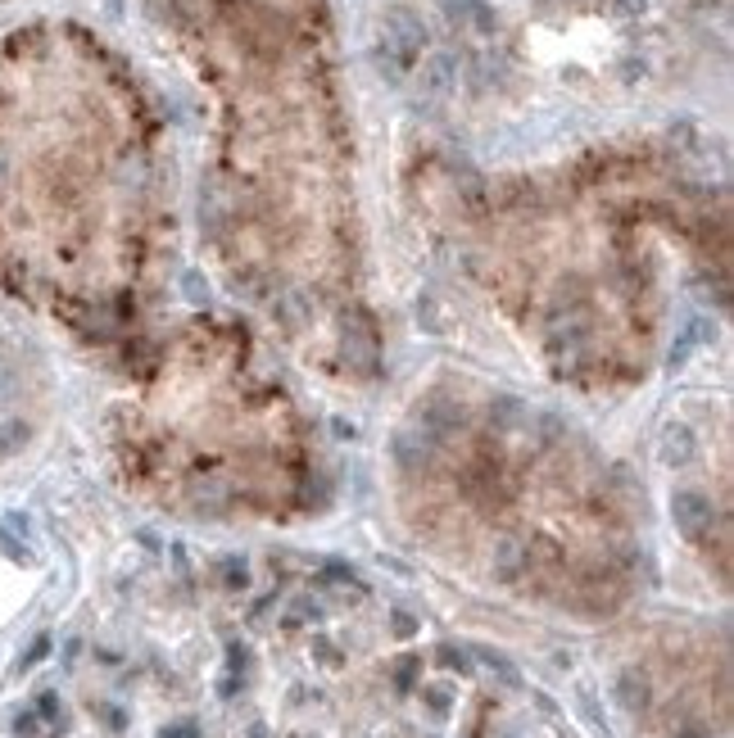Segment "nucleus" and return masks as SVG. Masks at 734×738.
<instances>
[{"instance_id": "nucleus-1", "label": "nucleus", "mask_w": 734, "mask_h": 738, "mask_svg": "<svg viewBox=\"0 0 734 738\" xmlns=\"http://www.w3.org/2000/svg\"><path fill=\"white\" fill-rule=\"evenodd\" d=\"M408 213L435 267L576 399L644 390L689 300H725V182L685 145L608 140L553 164H417Z\"/></svg>"}, {"instance_id": "nucleus-2", "label": "nucleus", "mask_w": 734, "mask_h": 738, "mask_svg": "<svg viewBox=\"0 0 734 738\" xmlns=\"http://www.w3.org/2000/svg\"><path fill=\"white\" fill-rule=\"evenodd\" d=\"M209 100L200 245L241 318L345 394L386 377V309L322 0H145Z\"/></svg>"}, {"instance_id": "nucleus-3", "label": "nucleus", "mask_w": 734, "mask_h": 738, "mask_svg": "<svg viewBox=\"0 0 734 738\" xmlns=\"http://www.w3.org/2000/svg\"><path fill=\"white\" fill-rule=\"evenodd\" d=\"M173 164L155 105L87 28L0 41V300L123 372L168 322Z\"/></svg>"}, {"instance_id": "nucleus-4", "label": "nucleus", "mask_w": 734, "mask_h": 738, "mask_svg": "<svg viewBox=\"0 0 734 738\" xmlns=\"http://www.w3.org/2000/svg\"><path fill=\"white\" fill-rule=\"evenodd\" d=\"M386 462L426 544L562 616H617L648 566L630 476L553 403L458 362L408 390Z\"/></svg>"}, {"instance_id": "nucleus-5", "label": "nucleus", "mask_w": 734, "mask_h": 738, "mask_svg": "<svg viewBox=\"0 0 734 738\" xmlns=\"http://www.w3.org/2000/svg\"><path fill=\"white\" fill-rule=\"evenodd\" d=\"M286 353L241 313L164 322L105 412L118 476L200 522H290L331 503Z\"/></svg>"}, {"instance_id": "nucleus-6", "label": "nucleus", "mask_w": 734, "mask_h": 738, "mask_svg": "<svg viewBox=\"0 0 734 738\" xmlns=\"http://www.w3.org/2000/svg\"><path fill=\"white\" fill-rule=\"evenodd\" d=\"M19 309L0 300V462L23 458L37 439V408L50 399L46 353L14 318Z\"/></svg>"}]
</instances>
